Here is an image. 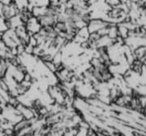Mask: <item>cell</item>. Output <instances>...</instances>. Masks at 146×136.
I'll use <instances>...</instances> for the list:
<instances>
[{
  "instance_id": "52a82bcc",
  "label": "cell",
  "mask_w": 146,
  "mask_h": 136,
  "mask_svg": "<svg viewBox=\"0 0 146 136\" xmlns=\"http://www.w3.org/2000/svg\"><path fill=\"white\" fill-rule=\"evenodd\" d=\"M104 2L109 6L110 7H119L122 3L123 1L122 0H104Z\"/></svg>"
},
{
  "instance_id": "3957f363",
  "label": "cell",
  "mask_w": 146,
  "mask_h": 136,
  "mask_svg": "<svg viewBox=\"0 0 146 136\" xmlns=\"http://www.w3.org/2000/svg\"><path fill=\"white\" fill-rule=\"evenodd\" d=\"M27 31L30 36H34L41 31L42 26L41 25L38 19L35 16H32L25 24Z\"/></svg>"
},
{
  "instance_id": "8992f818",
  "label": "cell",
  "mask_w": 146,
  "mask_h": 136,
  "mask_svg": "<svg viewBox=\"0 0 146 136\" xmlns=\"http://www.w3.org/2000/svg\"><path fill=\"white\" fill-rule=\"evenodd\" d=\"M29 5L33 7H46L50 4V0H29Z\"/></svg>"
},
{
  "instance_id": "6da1fadb",
  "label": "cell",
  "mask_w": 146,
  "mask_h": 136,
  "mask_svg": "<svg viewBox=\"0 0 146 136\" xmlns=\"http://www.w3.org/2000/svg\"><path fill=\"white\" fill-rule=\"evenodd\" d=\"M0 39L3 42L9 50L16 49L17 46H19L21 44H22L20 38L16 35V32L13 28H7L5 31H3V32L2 33Z\"/></svg>"
},
{
  "instance_id": "7a4b0ae2",
  "label": "cell",
  "mask_w": 146,
  "mask_h": 136,
  "mask_svg": "<svg viewBox=\"0 0 146 136\" xmlns=\"http://www.w3.org/2000/svg\"><path fill=\"white\" fill-rule=\"evenodd\" d=\"M110 23L105 20L103 19L100 18H91V20L88 22L87 24V28L89 30V33H94V32H98L101 29L107 27Z\"/></svg>"
},
{
  "instance_id": "5b68a950",
  "label": "cell",
  "mask_w": 146,
  "mask_h": 136,
  "mask_svg": "<svg viewBox=\"0 0 146 136\" xmlns=\"http://www.w3.org/2000/svg\"><path fill=\"white\" fill-rule=\"evenodd\" d=\"M13 3L17 6V7L20 9L21 11L31 8L29 0H13Z\"/></svg>"
},
{
  "instance_id": "ba28073f",
  "label": "cell",
  "mask_w": 146,
  "mask_h": 136,
  "mask_svg": "<svg viewBox=\"0 0 146 136\" xmlns=\"http://www.w3.org/2000/svg\"><path fill=\"white\" fill-rule=\"evenodd\" d=\"M0 2H1L2 3L7 5V4H10V3H11L13 2V0H0Z\"/></svg>"
},
{
  "instance_id": "277c9868",
  "label": "cell",
  "mask_w": 146,
  "mask_h": 136,
  "mask_svg": "<svg viewBox=\"0 0 146 136\" xmlns=\"http://www.w3.org/2000/svg\"><path fill=\"white\" fill-rule=\"evenodd\" d=\"M10 66L9 61L4 58H0V78H4Z\"/></svg>"
}]
</instances>
